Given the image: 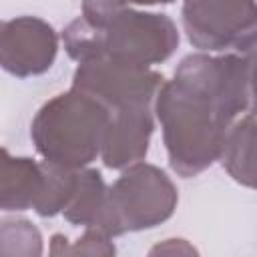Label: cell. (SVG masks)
Wrapping results in <instances>:
<instances>
[{
	"mask_svg": "<svg viewBox=\"0 0 257 257\" xmlns=\"http://www.w3.org/2000/svg\"><path fill=\"white\" fill-rule=\"evenodd\" d=\"M253 54L187 56L157 94L171 167L193 177L221 157L231 120L251 104Z\"/></svg>",
	"mask_w": 257,
	"mask_h": 257,
	"instance_id": "obj_1",
	"label": "cell"
},
{
	"mask_svg": "<svg viewBox=\"0 0 257 257\" xmlns=\"http://www.w3.org/2000/svg\"><path fill=\"white\" fill-rule=\"evenodd\" d=\"M62 38L78 62L106 58L143 68L167 60L179 44V32L167 14L108 2H84L82 16L66 26Z\"/></svg>",
	"mask_w": 257,
	"mask_h": 257,
	"instance_id": "obj_2",
	"label": "cell"
},
{
	"mask_svg": "<svg viewBox=\"0 0 257 257\" xmlns=\"http://www.w3.org/2000/svg\"><path fill=\"white\" fill-rule=\"evenodd\" d=\"M108 118L110 112L104 104L72 88L38 110L32 122V139L48 163L76 169L100 153Z\"/></svg>",
	"mask_w": 257,
	"mask_h": 257,
	"instance_id": "obj_3",
	"label": "cell"
},
{
	"mask_svg": "<svg viewBox=\"0 0 257 257\" xmlns=\"http://www.w3.org/2000/svg\"><path fill=\"white\" fill-rule=\"evenodd\" d=\"M175 205L177 191L167 175L151 165H135L106 189L96 231L120 235L124 231L155 227L173 215Z\"/></svg>",
	"mask_w": 257,
	"mask_h": 257,
	"instance_id": "obj_4",
	"label": "cell"
},
{
	"mask_svg": "<svg viewBox=\"0 0 257 257\" xmlns=\"http://www.w3.org/2000/svg\"><path fill=\"white\" fill-rule=\"evenodd\" d=\"M183 24L193 46L201 50L255 48V6L251 2H185Z\"/></svg>",
	"mask_w": 257,
	"mask_h": 257,
	"instance_id": "obj_5",
	"label": "cell"
},
{
	"mask_svg": "<svg viewBox=\"0 0 257 257\" xmlns=\"http://www.w3.org/2000/svg\"><path fill=\"white\" fill-rule=\"evenodd\" d=\"M163 76L143 66L120 64L106 58L80 62L72 88L82 90L108 110L149 106L153 94L163 84Z\"/></svg>",
	"mask_w": 257,
	"mask_h": 257,
	"instance_id": "obj_6",
	"label": "cell"
},
{
	"mask_svg": "<svg viewBox=\"0 0 257 257\" xmlns=\"http://www.w3.org/2000/svg\"><path fill=\"white\" fill-rule=\"evenodd\" d=\"M56 34L40 18L22 16L0 22V66L16 76L40 74L56 56Z\"/></svg>",
	"mask_w": 257,
	"mask_h": 257,
	"instance_id": "obj_7",
	"label": "cell"
},
{
	"mask_svg": "<svg viewBox=\"0 0 257 257\" xmlns=\"http://www.w3.org/2000/svg\"><path fill=\"white\" fill-rule=\"evenodd\" d=\"M108 112L110 118L100 149L102 161L108 169H122L147 155L153 118L149 106H133Z\"/></svg>",
	"mask_w": 257,
	"mask_h": 257,
	"instance_id": "obj_8",
	"label": "cell"
},
{
	"mask_svg": "<svg viewBox=\"0 0 257 257\" xmlns=\"http://www.w3.org/2000/svg\"><path fill=\"white\" fill-rule=\"evenodd\" d=\"M42 171L30 159H14L0 149V209L24 211L34 207L40 193Z\"/></svg>",
	"mask_w": 257,
	"mask_h": 257,
	"instance_id": "obj_9",
	"label": "cell"
},
{
	"mask_svg": "<svg viewBox=\"0 0 257 257\" xmlns=\"http://www.w3.org/2000/svg\"><path fill=\"white\" fill-rule=\"evenodd\" d=\"M42 239L38 229L24 219L0 221V257H40Z\"/></svg>",
	"mask_w": 257,
	"mask_h": 257,
	"instance_id": "obj_10",
	"label": "cell"
},
{
	"mask_svg": "<svg viewBox=\"0 0 257 257\" xmlns=\"http://www.w3.org/2000/svg\"><path fill=\"white\" fill-rule=\"evenodd\" d=\"M149 257H199L197 249L185 239H167L151 249Z\"/></svg>",
	"mask_w": 257,
	"mask_h": 257,
	"instance_id": "obj_11",
	"label": "cell"
}]
</instances>
